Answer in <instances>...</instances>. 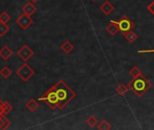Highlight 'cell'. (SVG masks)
<instances>
[{
  "label": "cell",
  "instance_id": "obj_9",
  "mask_svg": "<svg viewBox=\"0 0 154 130\" xmlns=\"http://www.w3.org/2000/svg\"><path fill=\"white\" fill-rule=\"evenodd\" d=\"M22 10H23V13H24V14H26V15L31 16L35 12H36L37 8L34 6V4H33L32 2H28L26 5H25V6L23 7Z\"/></svg>",
  "mask_w": 154,
  "mask_h": 130
},
{
  "label": "cell",
  "instance_id": "obj_8",
  "mask_svg": "<svg viewBox=\"0 0 154 130\" xmlns=\"http://www.w3.org/2000/svg\"><path fill=\"white\" fill-rule=\"evenodd\" d=\"M100 10H101L105 16H109V15L114 10V6L112 5L109 1H105V2L100 7Z\"/></svg>",
  "mask_w": 154,
  "mask_h": 130
},
{
  "label": "cell",
  "instance_id": "obj_4",
  "mask_svg": "<svg viewBox=\"0 0 154 130\" xmlns=\"http://www.w3.org/2000/svg\"><path fill=\"white\" fill-rule=\"evenodd\" d=\"M113 23L118 26L119 32H121L123 35L129 31H131L134 27V23L125 15L122 16L118 21H113Z\"/></svg>",
  "mask_w": 154,
  "mask_h": 130
},
{
  "label": "cell",
  "instance_id": "obj_14",
  "mask_svg": "<svg viewBox=\"0 0 154 130\" xmlns=\"http://www.w3.org/2000/svg\"><path fill=\"white\" fill-rule=\"evenodd\" d=\"M128 90H129V87H128L127 85L123 84V83L119 84V85L117 86L116 90H115V91L117 92V94H119L120 96H124V95H126L127 92H128Z\"/></svg>",
  "mask_w": 154,
  "mask_h": 130
},
{
  "label": "cell",
  "instance_id": "obj_11",
  "mask_svg": "<svg viewBox=\"0 0 154 130\" xmlns=\"http://www.w3.org/2000/svg\"><path fill=\"white\" fill-rule=\"evenodd\" d=\"M26 108H27L29 111H31V112H35V111L39 108V104H38V102H37L35 99H29V100L26 102Z\"/></svg>",
  "mask_w": 154,
  "mask_h": 130
},
{
  "label": "cell",
  "instance_id": "obj_29",
  "mask_svg": "<svg viewBox=\"0 0 154 130\" xmlns=\"http://www.w3.org/2000/svg\"><path fill=\"white\" fill-rule=\"evenodd\" d=\"M91 1H93V2H95V1H97V0H91Z\"/></svg>",
  "mask_w": 154,
  "mask_h": 130
},
{
  "label": "cell",
  "instance_id": "obj_7",
  "mask_svg": "<svg viewBox=\"0 0 154 130\" xmlns=\"http://www.w3.org/2000/svg\"><path fill=\"white\" fill-rule=\"evenodd\" d=\"M17 55L25 61L26 62L33 55H34V52L33 50L26 44L23 45L17 52Z\"/></svg>",
  "mask_w": 154,
  "mask_h": 130
},
{
  "label": "cell",
  "instance_id": "obj_16",
  "mask_svg": "<svg viewBox=\"0 0 154 130\" xmlns=\"http://www.w3.org/2000/svg\"><path fill=\"white\" fill-rule=\"evenodd\" d=\"M97 127L100 130H110V129H112V126L107 120H103L102 122H100L97 125Z\"/></svg>",
  "mask_w": 154,
  "mask_h": 130
},
{
  "label": "cell",
  "instance_id": "obj_5",
  "mask_svg": "<svg viewBox=\"0 0 154 130\" xmlns=\"http://www.w3.org/2000/svg\"><path fill=\"white\" fill-rule=\"evenodd\" d=\"M17 75L25 82L28 81L34 75H35V71L29 66L27 63L23 64L22 66L17 71Z\"/></svg>",
  "mask_w": 154,
  "mask_h": 130
},
{
  "label": "cell",
  "instance_id": "obj_3",
  "mask_svg": "<svg viewBox=\"0 0 154 130\" xmlns=\"http://www.w3.org/2000/svg\"><path fill=\"white\" fill-rule=\"evenodd\" d=\"M39 100L44 101L52 110H54L55 108H58L59 99H58L57 93H56V90L54 89V86L51 87L45 93H44L39 98Z\"/></svg>",
  "mask_w": 154,
  "mask_h": 130
},
{
  "label": "cell",
  "instance_id": "obj_6",
  "mask_svg": "<svg viewBox=\"0 0 154 130\" xmlns=\"http://www.w3.org/2000/svg\"><path fill=\"white\" fill-rule=\"evenodd\" d=\"M33 23H34V20L31 18V16H27V15H26L24 13L21 16H19V17L17 19V24L23 30H26Z\"/></svg>",
  "mask_w": 154,
  "mask_h": 130
},
{
  "label": "cell",
  "instance_id": "obj_12",
  "mask_svg": "<svg viewBox=\"0 0 154 130\" xmlns=\"http://www.w3.org/2000/svg\"><path fill=\"white\" fill-rule=\"evenodd\" d=\"M61 49L62 51L66 53V54H69L73 49H74V46L73 44L70 42V41H65L64 43H63V44L61 45Z\"/></svg>",
  "mask_w": 154,
  "mask_h": 130
},
{
  "label": "cell",
  "instance_id": "obj_27",
  "mask_svg": "<svg viewBox=\"0 0 154 130\" xmlns=\"http://www.w3.org/2000/svg\"><path fill=\"white\" fill-rule=\"evenodd\" d=\"M0 129H4V123H3V120L0 117Z\"/></svg>",
  "mask_w": 154,
  "mask_h": 130
},
{
  "label": "cell",
  "instance_id": "obj_13",
  "mask_svg": "<svg viewBox=\"0 0 154 130\" xmlns=\"http://www.w3.org/2000/svg\"><path fill=\"white\" fill-rule=\"evenodd\" d=\"M106 31L108 34H110L111 35H115L118 32H119V29H118V26L113 23V21L112 20L110 22V25L106 27Z\"/></svg>",
  "mask_w": 154,
  "mask_h": 130
},
{
  "label": "cell",
  "instance_id": "obj_22",
  "mask_svg": "<svg viewBox=\"0 0 154 130\" xmlns=\"http://www.w3.org/2000/svg\"><path fill=\"white\" fill-rule=\"evenodd\" d=\"M10 20V16L7 12H3L0 14V22L7 24Z\"/></svg>",
  "mask_w": 154,
  "mask_h": 130
},
{
  "label": "cell",
  "instance_id": "obj_18",
  "mask_svg": "<svg viewBox=\"0 0 154 130\" xmlns=\"http://www.w3.org/2000/svg\"><path fill=\"white\" fill-rule=\"evenodd\" d=\"M86 124H87L90 127H94V126H97L99 123H98L97 118H96L94 116H90V117L86 119Z\"/></svg>",
  "mask_w": 154,
  "mask_h": 130
},
{
  "label": "cell",
  "instance_id": "obj_24",
  "mask_svg": "<svg viewBox=\"0 0 154 130\" xmlns=\"http://www.w3.org/2000/svg\"><path fill=\"white\" fill-rule=\"evenodd\" d=\"M148 10L149 11V13H150L151 15L154 16V0H153V1L148 6Z\"/></svg>",
  "mask_w": 154,
  "mask_h": 130
},
{
  "label": "cell",
  "instance_id": "obj_1",
  "mask_svg": "<svg viewBox=\"0 0 154 130\" xmlns=\"http://www.w3.org/2000/svg\"><path fill=\"white\" fill-rule=\"evenodd\" d=\"M54 86L59 99L58 108L62 110L76 97V93L73 90H72L69 88V86H67L62 80L58 81L56 84Z\"/></svg>",
  "mask_w": 154,
  "mask_h": 130
},
{
  "label": "cell",
  "instance_id": "obj_15",
  "mask_svg": "<svg viewBox=\"0 0 154 130\" xmlns=\"http://www.w3.org/2000/svg\"><path fill=\"white\" fill-rule=\"evenodd\" d=\"M124 37L126 38V40L129 42V43H133L136 40H137V38H138V35L131 30V31H129L128 33H126L125 34H124Z\"/></svg>",
  "mask_w": 154,
  "mask_h": 130
},
{
  "label": "cell",
  "instance_id": "obj_20",
  "mask_svg": "<svg viewBox=\"0 0 154 130\" xmlns=\"http://www.w3.org/2000/svg\"><path fill=\"white\" fill-rule=\"evenodd\" d=\"M13 109H14V108H13L8 101H4V102H3V114L8 115V114H9Z\"/></svg>",
  "mask_w": 154,
  "mask_h": 130
},
{
  "label": "cell",
  "instance_id": "obj_19",
  "mask_svg": "<svg viewBox=\"0 0 154 130\" xmlns=\"http://www.w3.org/2000/svg\"><path fill=\"white\" fill-rule=\"evenodd\" d=\"M11 74H12L11 70L7 66H5L1 71H0V75H1V77L4 78V79H8Z\"/></svg>",
  "mask_w": 154,
  "mask_h": 130
},
{
  "label": "cell",
  "instance_id": "obj_2",
  "mask_svg": "<svg viewBox=\"0 0 154 130\" xmlns=\"http://www.w3.org/2000/svg\"><path fill=\"white\" fill-rule=\"evenodd\" d=\"M127 86L138 98H141L151 88V83L141 74L139 77L132 78Z\"/></svg>",
  "mask_w": 154,
  "mask_h": 130
},
{
  "label": "cell",
  "instance_id": "obj_25",
  "mask_svg": "<svg viewBox=\"0 0 154 130\" xmlns=\"http://www.w3.org/2000/svg\"><path fill=\"white\" fill-rule=\"evenodd\" d=\"M139 53H149V52H154V49L151 50H140L138 51Z\"/></svg>",
  "mask_w": 154,
  "mask_h": 130
},
{
  "label": "cell",
  "instance_id": "obj_21",
  "mask_svg": "<svg viewBox=\"0 0 154 130\" xmlns=\"http://www.w3.org/2000/svg\"><path fill=\"white\" fill-rule=\"evenodd\" d=\"M9 31V27L7 24L0 22V37H3Z\"/></svg>",
  "mask_w": 154,
  "mask_h": 130
},
{
  "label": "cell",
  "instance_id": "obj_28",
  "mask_svg": "<svg viewBox=\"0 0 154 130\" xmlns=\"http://www.w3.org/2000/svg\"><path fill=\"white\" fill-rule=\"evenodd\" d=\"M31 2H33V3H36V2H38L39 0H30Z\"/></svg>",
  "mask_w": 154,
  "mask_h": 130
},
{
  "label": "cell",
  "instance_id": "obj_17",
  "mask_svg": "<svg viewBox=\"0 0 154 130\" xmlns=\"http://www.w3.org/2000/svg\"><path fill=\"white\" fill-rule=\"evenodd\" d=\"M129 74H130L132 78H136V77H139L140 75H141L142 72H141V71H140L137 66H133V67L130 70Z\"/></svg>",
  "mask_w": 154,
  "mask_h": 130
},
{
  "label": "cell",
  "instance_id": "obj_23",
  "mask_svg": "<svg viewBox=\"0 0 154 130\" xmlns=\"http://www.w3.org/2000/svg\"><path fill=\"white\" fill-rule=\"evenodd\" d=\"M0 117H1V119L3 120V123H4V129H8V128L10 126L11 122L7 118V117H5V114L0 115Z\"/></svg>",
  "mask_w": 154,
  "mask_h": 130
},
{
  "label": "cell",
  "instance_id": "obj_10",
  "mask_svg": "<svg viewBox=\"0 0 154 130\" xmlns=\"http://www.w3.org/2000/svg\"><path fill=\"white\" fill-rule=\"evenodd\" d=\"M12 55H13V52L8 46H4L1 50H0V57H1L4 61H8Z\"/></svg>",
  "mask_w": 154,
  "mask_h": 130
},
{
  "label": "cell",
  "instance_id": "obj_26",
  "mask_svg": "<svg viewBox=\"0 0 154 130\" xmlns=\"http://www.w3.org/2000/svg\"><path fill=\"white\" fill-rule=\"evenodd\" d=\"M3 100L0 99V115L3 114Z\"/></svg>",
  "mask_w": 154,
  "mask_h": 130
}]
</instances>
